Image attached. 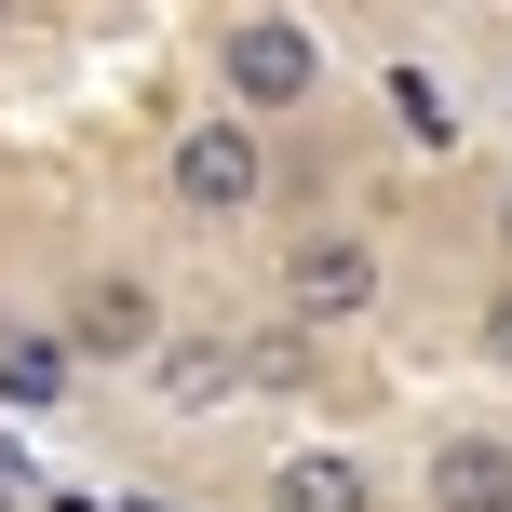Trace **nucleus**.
Here are the masks:
<instances>
[{
    "label": "nucleus",
    "instance_id": "f257e3e1",
    "mask_svg": "<svg viewBox=\"0 0 512 512\" xmlns=\"http://www.w3.org/2000/svg\"><path fill=\"white\" fill-rule=\"evenodd\" d=\"M270 297H283L297 337H351V324L391 310V243L351 230V216H310V230H283V256H270Z\"/></svg>",
    "mask_w": 512,
    "mask_h": 512
},
{
    "label": "nucleus",
    "instance_id": "f03ea898",
    "mask_svg": "<svg viewBox=\"0 0 512 512\" xmlns=\"http://www.w3.org/2000/svg\"><path fill=\"white\" fill-rule=\"evenodd\" d=\"M324 81H337V54H324V27L310 14H230L216 27V108L230 122H297V108H324Z\"/></svg>",
    "mask_w": 512,
    "mask_h": 512
},
{
    "label": "nucleus",
    "instance_id": "7ed1b4c3",
    "mask_svg": "<svg viewBox=\"0 0 512 512\" xmlns=\"http://www.w3.org/2000/svg\"><path fill=\"white\" fill-rule=\"evenodd\" d=\"M162 337H176V297H162V270H135V256H95V270L54 297V351H68V378H81V364L149 378Z\"/></svg>",
    "mask_w": 512,
    "mask_h": 512
},
{
    "label": "nucleus",
    "instance_id": "20e7f679",
    "mask_svg": "<svg viewBox=\"0 0 512 512\" xmlns=\"http://www.w3.org/2000/svg\"><path fill=\"white\" fill-rule=\"evenodd\" d=\"M162 203H176L189 230H243V216L270 203V135L230 122V108L176 122V135H162Z\"/></svg>",
    "mask_w": 512,
    "mask_h": 512
},
{
    "label": "nucleus",
    "instance_id": "39448f33",
    "mask_svg": "<svg viewBox=\"0 0 512 512\" xmlns=\"http://www.w3.org/2000/svg\"><path fill=\"white\" fill-rule=\"evenodd\" d=\"M243 391H256V351H243L230 324H176L149 351V405L162 418H216V405H243Z\"/></svg>",
    "mask_w": 512,
    "mask_h": 512
},
{
    "label": "nucleus",
    "instance_id": "423d86ee",
    "mask_svg": "<svg viewBox=\"0 0 512 512\" xmlns=\"http://www.w3.org/2000/svg\"><path fill=\"white\" fill-rule=\"evenodd\" d=\"M418 512H512V432L499 418H445L418 445Z\"/></svg>",
    "mask_w": 512,
    "mask_h": 512
},
{
    "label": "nucleus",
    "instance_id": "0eeeda50",
    "mask_svg": "<svg viewBox=\"0 0 512 512\" xmlns=\"http://www.w3.org/2000/svg\"><path fill=\"white\" fill-rule=\"evenodd\" d=\"M256 512H378V459L364 445H270Z\"/></svg>",
    "mask_w": 512,
    "mask_h": 512
},
{
    "label": "nucleus",
    "instance_id": "6e6552de",
    "mask_svg": "<svg viewBox=\"0 0 512 512\" xmlns=\"http://www.w3.org/2000/svg\"><path fill=\"white\" fill-rule=\"evenodd\" d=\"M378 108H391V135H405V149L418 162H445V149H459V81H445V68H418V54H391V68H378Z\"/></svg>",
    "mask_w": 512,
    "mask_h": 512
},
{
    "label": "nucleus",
    "instance_id": "1a4fd4ad",
    "mask_svg": "<svg viewBox=\"0 0 512 512\" xmlns=\"http://www.w3.org/2000/svg\"><path fill=\"white\" fill-rule=\"evenodd\" d=\"M0 391H14V405H54V391H68V351H54V324H0Z\"/></svg>",
    "mask_w": 512,
    "mask_h": 512
},
{
    "label": "nucleus",
    "instance_id": "9d476101",
    "mask_svg": "<svg viewBox=\"0 0 512 512\" xmlns=\"http://www.w3.org/2000/svg\"><path fill=\"white\" fill-rule=\"evenodd\" d=\"M472 364H499V378H512V270L472 297Z\"/></svg>",
    "mask_w": 512,
    "mask_h": 512
},
{
    "label": "nucleus",
    "instance_id": "9b49d317",
    "mask_svg": "<svg viewBox=\"0 0 512 512\" xmlns=\"http://www.w3.org/2000/svg\"><path fill=\"white\" fill-rule=\"evenodd\" d=\"M486 243H499V270H512V176H499V203H486Z\"/></svg>",
    "mask_w": 512,
    "mask_h": 512
},
{
    "label": "nucleus",
    "instance_id": "f8f14e48",
    "mask_svg": "<svg viewBox=\"0 0 512 512\" xmlns=\"http://www.w3.org/2000/svg\"><path fill=\"white\" fill-rule=\"evenodd\" d=\"M108 512H162V499H108Z\"/></svg>",
    "mask_w": 512,
    "mask_h": 512
}]
</instances>
